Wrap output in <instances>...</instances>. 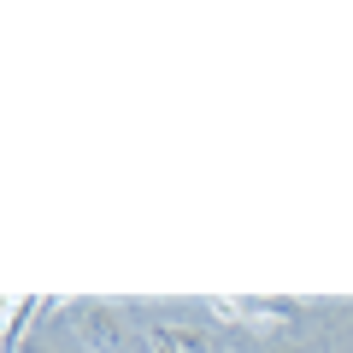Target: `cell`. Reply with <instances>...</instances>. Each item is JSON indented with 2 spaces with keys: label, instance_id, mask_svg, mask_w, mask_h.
Listing matches in <instances>:
<instances>
[{
  "label": "cell",
  "instance_id": "1",
  "mask_svg": "<svg viewBox=\"0 0 353 353\" xmlns=\"http://www.w3.org/2000/svg\"><path fill=\"white\" fill-rule=\"evenodd\" d=\"M65 312H71L65 324L83 336L88 353H153V336L136 330L112 301H65Z\"/></svg>",
  "mask_w": 353,
  "mask_h": 353
},
{
  "label": "cell",
  "instance_id": "2",
  "mask_svg": "<svg viewBox=\"0 0 353 353\" xmlns=\"http://www.w3.org/2000/svg\"><path fill=\"white\" fill-rule=\"evenodd\" d=\"M148 336H153V330H148ZM153 353H183V347H171V341H159V336H153Z\"/></svg>",
  "mask_w": 353,
  "mask_h": 353
},
{
  "label": "cell",
  "instance_id": "3",
  "mask_svg": "<svg viewBox=\"0 0 353 353\" xmlns=\"http://www.w3.org/2000/svg\"><path fill=\"white\" fill-rule=\"evenodd\" d=\"M36 353H53V347H36Z\"/></svg>",
  "mask_w": 353,
  "mask_h": 353
}]
</instances>
